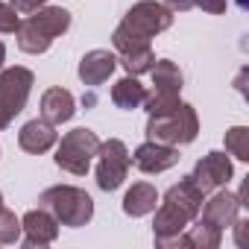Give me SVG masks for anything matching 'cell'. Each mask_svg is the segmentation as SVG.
<instances>
[{
  "instance_id": "1",
  "label": "cell",
  "mask_w": 249,
  "mask_h": 249,
  "mask_svg": "<svg viewBox=\"0 0 249 249\" xmlns=\"http://www.w3.org/2000/svg\"><path fill=\"white\" fill-rule=\"evenodd\" d=\"M68 30H71V12L68 9H62V6H41V9H36V15L30 12V18L18 24L15 38H18V47L24 53L41 56Z\"/></svg>"
},
{
  "instance_id": "2",
  "label": "cell",
  "mask_w": 249,
  "mask_h": 249,
  "mask_svg": "<svg viewBox=\"0 0 249 249\" xmlns=\"http://www.w3.org/2000/svg\"><path fill=\"white\" fill-rule=\"evenodd\" d=\"M199 135V117L191 103H179L173 111L150 114L147 120V141L167 144V147H185L196 141Z\"/></svg>"
},
{
  "instance_id": "3",
  "label": "cell",
  "mask_w": 249,
  "mask_h": 249,
  "mask_svg": "<svg viewBox=\"0 0 249 249\" xmlns=\"http://www.w3.org/2000/svg\"><path fill=\"white\" fill-rule=\"evenodd\" d=\"M38 205L47 208L59 220V226H71V229L88 226L91 217H94V199H91V194H85L76 185H53V188L41 191Z\"/></svg>"
},
{
  "instance_id": "4",
  "label": "cell",
  "mask_w": 249,
  "mask_h": 249,
  "mask_svg": "<svg viewBox=\"0 0 249 249\" xmlns=\"http://www.w3.org/2000/svg\"><path fill=\"white\" fill-rule=\"evenodd\" d=\"M33 85H36V76L24 65L0 71V132L9 129V123L27 108Z\"/></svg>"
},
{
  "instance_id": "5",
  "label": "cell",
  "mask_w": 249,
  "mask_h": 249,
  "mask_svg": "<svg viewBox=\"0 0 249 249\" xmlns=\"http://www.w3.org/2000/svg\"><path fill=\"white\" fill-rule=\"evenodd\" d=\"M56 167H62L71 176H85L91 167V159L100 150V138L91 129H73L56 141Z\"/></svg>"
},
{
  "instance_id": "6",
  "label": "cell",
  "mask_w": 249,
  "mask_h": 249,
  "mask_svg": "<svg viewBox=\"0 0 249 249\" xmlns=\"http://www.w3.org/2000/svg\"><path fill=\"white\" fill-rule=\"evenodd\" d=\"M97 156H100V161H97V185H100V191H117L123 185V179L129 176V167H132V156H129L126 144L120 138L100 141Z\"/></svg>"
},
{
  "instance_id": "7",
  "label": "cell",
  "mask_w": 249,
  "mask_h": 249,
  "mask_svg": "<svg viewBox=\"0 0 249 249\" xmlns=\"http://www.w3.org/2000/svg\"><path fill=\"white\" fill-rule=\"evenodd\" d=\"M123 27H129L135 36H141V38H156L159 33H164V30H170L173 27V12L164 6V3H159V0H138V3L126 12V18L120 21Z\"/></svg>"
},
{
  "instance_id": "8",
  "label": "cell",
  "mask_w": 249,
  "mask_h": 249,
  "mask_svg": "<svg viewBox=\"0 0 249 249\" xmlns=\"http://www.w3.org/2000/svg\"><path fill=\"white\" fill-rule=\"evenodd\" d=\"M231 176H234L231 159H229L226 153H217V150H214V153H208V156H202V159L196 161L194 173H191L194 185H196L202 194L217 191V188H226V185L231 182Z\"/></svg>"
},
{
  "instance_id": "9",
  "label": "cell",
  "mask_w": 249,
  "mask_h": 249,
  "mask_svg": "<svg viewBox=\"0 0 249 249\" xmlns=\"http://www.w3.org/2000/svg\"><path fill=\"white\" fill-rule=\"evenodd\" d=\"M21 234H24V246H50L56 237H59V220L47 211V208H33L24 214L21 220Z\"/></svg>"
},
{
  "instance_id": "10",
  "label": "cell",
  "mask_w": 249,
  "mask_h": 249,
  "mask_svg": "<svg viewBox=\"0 0 249 249\" xmlns=\"http://www.w3.org/2000/svg\"><path fill=\"white\" fill-rule=\"evenodd\" d=\"M179 150L176 147H167V144H156V141H147L141 144L135 153H132V164L141 170V173H164L170 167L179 164Z\"/></svg>"
},
{
  "instance_id": "11",
  "label": "cell",
  "mask_w": 249,
  "mask_h": 249,
  "mask_svg": "<svg viewBox=\"0 0 249 249\" xmlns=\"http://www.w3.org/2000/svg\"><path fill=\"white\" fill-rule=\"evenodd\" d=\"M59 141V132L53 123H47L44 117H36V120H27L21 132H18V147L24 153H33V156H41L47 153L50 147H56Z\"/></svg>"
},
{
  "instance_id": "12",
  "label": "cell",
  "mask_w": 249,
  "mask_h": 249,
  "mask_svg": "<svg viewBox=\"0 0 249 249\" xmlns=\"http://www.w3.org/2000/svg\"><path fill=\"white\" fill-rule=\"evenodd\" d=\"M199 214H202L205 223H211L214 229L226 231V229L234 223V217L240 214V199H237V194H229V191H220V188H217V194L202 205Z\"/></svg>"
},
{
  "instance_id": "13",
  "label": "cell",
  "mask_w": 249,
  "mask_h": 249,
  "mask_svg": "<svg viewBox=\"0 0 249 249\" xmlns=\"http://www.w3.org/2000/svg\"><path fill=\"white\" fill-rule=\"evenodd\" d=\"M114 68H117V56L108 53V50H103V47H97V50H88L82 56V62H79V79L85 85L97 88V85H103L114 73Z\"/></svg>"
},
{
  "instance_id": "14",
  "label": "cell",
  "mask_w": 249,
  "mask_h": 249,
  "mask_svg": "<svg viewBox=\"0 0 249 249\" xmlns=\"http://www.w3.org/2000/svg\"><path fill=\"white\" fill-rule=\"evenodd\" d=\"M202 196H205V194L194 185V179H191V176H185V179H179L176 185H170V188H167L164 202H170L173 208H179V211L194 223V220L199 217V211H202V202H205Z\"/></svg>"
},
{
  "instance_id": "15",
  "label": "cell",
  "mask_w": 249,
  "mask_h": 249,
  "mask_svg": "<svg viewBox=\"0 0 249 249\" xmlns=\"http://www.w3.org/2000/svg\"><path fill=\"white\" fill-rule=\"evenodd\" d=\"M76 114V100L68 88H47L41 97V117L53 126H62Z\"/></svg>"
},
{
  "instance_id": "16",
  "label": "cell",
  "mask_w": 249,
  "mask_h": 249,
  "mask_svg": "<svg viewBox=\"0 0 249 249\" xmlns=\"http://www.w3.org/2000/svg\"><path fill=\"white\" fill-rule=\"evenodd\" d=\"M147 73H150V79H153V88H150V91L167 94V97H179V94H182L185 76H182V71H179L176 62H170V59H156Z\"/></svg>"
},
{
  "instance_id": "17",
  "label": "cell",
  "mask_w": 249,
  "mask_h": 249,
  "mask_svg": "<svg viewBox=\"0 0 249 249\" xmlns=\"http://www.w3.org/2000/svg\"><path fill=\"white\" fill-rule=\"evenodd\" d=\"M159 205V191L150 182H135L123 196V214L126 217H147Z\"/></svg>"
},
{
  "instance_id": "18",
  "label": "cell",
  "mask_w": 249,
  "mask_h": 249,
  "mask_svg": "<svg viewBox=\"0 0 249 249\" xmlns=\"http://www.w3.org/2000/svg\"><path fill=\"white\" fill-rule=\"evenodd\" d=\"M147 97V88L138 82V76H123L111 85V103L123 111H132V108H141Z\"/></svg>"
},
{
  "instance_id": "19",
  "label": "cell",
  "mask_w": 249,
  "mask_h": 249,
  "mask_svg": "<svg viewBox=\"0 0 249 249\" xmlns=\"http://www.w3.org/2000/svg\"><path fill=\"white\" fill-rule=\"evenodd\" d=\"M220 240H223V231L214 229V226L205 223V220H199V223H194V226L185 229V243H188L191 249H217Z\"/></svg>"
},
{
  "instance_id": "20",
  "label": "cell",
  "mask_w": 249,
  "mask_h": 249,
  "mask_svg": "<svg viewBox=\"0 0 249 249\" xmlns=\"http://www.w3.org/2000/svg\"><path fill=\"white\" fill-rule=\"evenodd\" d=\"M117 62L126 68L129 76H141V73H147V71L153 68L156 53H153V47H144V50H135V53H120Z\"/></svg>"
},
{
  "instance_id": "21",
  "label": "cell",
  "mask_w": 249,
  "mask_h": 249,
  "mask_svg": "<svg viewBox=\"0 0 249 249\" xmlns=\"http://www.w3.org/2000/svg\"><path fill=\"white\" fill-rule=\"evenodd\" d=\"M226 153L234 156L237 161H249V129L246 126H231L226 132Z\"/></svg>"
},
{
  "instance_id": "22",
  "label": "cell",
  "mask_w": 249,
  "mask_h": 249,
  "mask_svg": "<svg viewBox=\"0 0 249 249\" xmlns=\"http://www.w3.org/2000/svg\"><path fill=\"white\" fill-rule=\"evenodd\" d=\"M21 240V220L15 217V211L0 208V243H15Z\"/></svg>"
},
{
  "instance_id": "23",
  "label": "cell",
  "mask_w": 249,
  "mask_h": 249,
  "mask_svg": "<svg viewBox=\"0 0 249 249\" xmlns=\"http://www.w3.org/2000/svg\"><path fill=\"white\" fill-rule=\"evenodd\" d=\"M18 24H21L18 12H15L9 3H3V0H0V33H15Z\"/></svg>"
},
{
  "instance_id": "24",
  "label": "cell",
  "mask_w": 249,
  "mask_h": 249,
  "mask_svg": "<svg viewBox=\"0 0 249 249\" xmlns=\"http://www.w3.org/2000/svg\"><path fill=\"white\" fill-rule=\"evenodd\" d=\"M194 6H199L208 15H223L226 6H229V0H194Z\"/></svg>"
},
{
  "instance_id": "25",
  "label": "cell",
  "mask_w": 249,
  "mask_h": 249,
  "mask_svg": "<svg viewBox=\"0 0 249 249\" xmlns=\"http://www.w3.org/2000/svg\"><path fill=\"white\" fill-rule=\"evenodd\" d=\"M47 3V0H9V6L15 9V12H24V15H30V12H36V9H41Z\"/></svg>"
},
{
  "instance_id": "26",
  "label": "cell",
  "mask_w": 249,
  "mask_h": 249,
  "mask_svg": "<svg viewBox=\"0 0 249 249\" xmlns=\"http://www.w3.org/2000/svg\"><path fill=\"white\" fill-rule=\"evenodd\" d=\"M164 6L170 12H188V9H194V0H164Z\"/></svg>"
},
{
  "instance_id": "27",
  "label": "cell",
  "mask_w": 249,
  "mask_h": 249,
  "mask_svg": "<svg viewBox=\"0 0 249 249\" xmlns=\"http://www.w3.org/2000/svg\"><path fill=\"white\" fill-rule=\"evenodd\" d=\"M3 62H6V44L0 41V71H3Z\"/></svg>"
},
{
  "instance_id": "28",
  "label": "cell",
  "mask_w": 249,
  "mask_h": 249,
  "mask_svg": "<svg viewBox=\"0 0 249 249\" xmlns=\"http://www.w3.org/2000/svg\"><path fill=\"white\" fill-rule=\"evenodd\" d=\"M237 6H240V9H246V6H249V0H237Z\"/></svg>"
},
{
  "instance_id": "29",
  "label": "cell",
  "mask_w": 249,
  "mask_h": 249,
  "mask_svg": "<svg viewBox=\"0 0 249 249\" xmlns=\"http://www.w3.org/2000/svg\"><path fill=\"white\" fill-rule=\"evenodd\" d=\"M0 208H3V194H0Z\"/></svg>"
}]
</instances>
